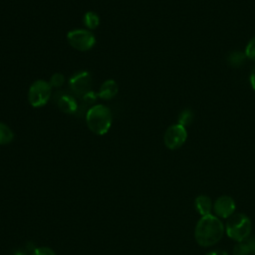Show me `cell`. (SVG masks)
<instances>
[{
	"label": "cell",
	"mask_w": 255,
	"mask_h": 255,
	"mask_svg": "<svg viewBox=\"0 0 255 255\" xmlns=\"http://www.w3.org/2000/svg\"><path fill=\"white\" fill-rule=\"evenodd\" d=\"M119 92V87L118 84L115 80H106L100 87L99 89V93L97 94V96L104 100V101H109L112 100Z\"/></svg>",
	"instance_id": "cell-9"
},
{
	"label": "cell",
	"mask_w": 255,
	"mask_h": 255,
	"mask_svg": "<svg viewBox=\"0 0 255 255\" xmlns=\"http://www.w3.org/2000/svg\"><path fill=\"white\" fill-rule=\"evenodd\" d=\"M86 123L89 129L98 135L106 134L113 123L111 110L102 104L90 108L86 114Z\"/></svg>",
	"instance_id": "cell-2"
},
{
	"label": "cell",
	"mask_w": 255,
	"mask_h": 255,
	"mask_svg": "<svg viewBox=\"0 0 255 255\" xmlns=\"http://www.w3.org/2000/svg\"><path fill=\"white\" fill-rule=\"evenodd\" d=\"M187 138L186 128L176 124L167 128L163 135V141L167 148L177 149L179 148Z\"/></svg>",
	"instance_id": "cell-6"
},
{
	"label": "cell",
	"mask_w": 255,
	"mask_h": 255,
	"mask_svg": "<svg viewBox=\"0 0 255 255\" xmlns=\"http://www.w3.org/2000/svg\"><path fill=\"white\" fill-rule=\"evenodd\" d=\"M52 96V86L45 80H37L28 90V101L34 108L45 106Z\"/></svg>",
	"instance_id": "cell-4"
},
{
	"label": "cell",
	"mask_w": 255,
	"mask_h": 255,
	"mask_svg": "<svg viewBox=\"0 0 255 255\" xmlns=\"http://www.w3.org/2000/svg\"><path fill=\"white\" fill-rule=\"evenodd\" d=\"M58 107L63 113L72 115L77 111L78 103L74 97L70 95H63L58 100Z\"/></svg>",
	"instance_id": "cell-11"
},
{
	"label": "cell",
	"mask_w": 255,
	"mask_h": 255,
	"mask_svg": "<svg viewBox=\"0 0 255 255\" xmlns=\"http://www.w3.org/2000/svg\"><path fill=\"white\" fill-rule=\"evenodd\" d=\"M14 138V132L11 128L0 122V144H8Z\"/></svg>",
	"instance_id": "cell-14"
},
{
	"label": "cell",
	"mask_w": 255,
	"mask_h": 255,
	"mask_svg": "<svg viewBox=\"0 0 255 255\" xmlns=\"http://www.w3.org/2000/svg\"><path fill=\"white\" fill-rule=\"evenodd\" d=\"M83 22L89 30H94L100 25V16L94 11H88L83 17Z\"/></svg>",
	"instance_id": "cell-13"
},
{
	"label": "cell",
	"mask_w": 255,
	"mask_h": 255,
	"mask_svg": "<svg viewBox=\"0 0 255 255\" xmlns=\"http://www.w3.org/2000/svg\"><path fill=\"white\" fill-rule=\"evenodd\" d=\"M193 118H194V115L191 110L189 109L183 110L178 116V124L186 128L193 122Z\"/></svg>",
	"instance_id": "cell-15"
},
{
	"label": "cell",
	"mask_w": 255,
	"mask_h": 255,
	"mask_svg": "<svg viewBox=\"0 0 255 255\" xmlns=\"http://www.w3.org/2000/svg\"><path fill=\"white\" fill-rule=\"evenodd\" d=\"M32 255H56V253L49 247H39L34 250Z\"/></svg>",
	"instance_id": "cell-19"
},
{
	"label": "cell",
	"mask_w": 255,
	"mask_h": 255,
	"mask_svg": "<svg viewBox=\"0 0 255 255\" xmlns=\"http://www.w3.org/2000/svg\"><path fill=\"white\" fill-rule=\"evenodd\" d=\"M250 84L252 89L255 91V68L252 70L251 74H250Z\"/></svg>",
	"instance_id": "cell-20"
},
{
	"label": "cell",
	"mask_w": 255,
	"mask_h": 255,
	"mask_svg": "<svg viewBox=\"0 0 255 255\" xmlns=\"http://www.w3.org/2000/svg\"><path fill=\"white\" fill-rule=\"evenodd\" d=\"M236 204L234 199L229 195H221L217 197L213 203V212L218 218L227 219L234 214Z\"/></svg>",
	"instance_id": "cell-8"
},
{
	"label": "cell",
	"mask_w": 255,
	"mask_h": 255,
	"mask_svg": "<svg viewBox=\"0 0 255 255\" xmlns=\"http://www.w3.org/2000/svg\"><path fill=\"white\" fill-rule=\"evenodd\" d=\"M225 226L216 215L201 216L194 229V238L198 245L209 247L216 244L223 237Z\"/></svg>",
	"instance_id": "cell-1"
},
{
	"label": "cell",
	"mask_w": 255,
	"mask_h": 255,
	"mask_svg": "<svg viewBox=\"0 0 255 255\" xmlns=\"http://www.w3.org/2000/svg\"><path fill=\"white\" fill-rule=\"evenodd\" d=\"M245 56L249 60L255 61V37H253L247 44L245 49Z\"/></svg>",
	"instance_id": "cell-18"
},
{
	"label": "cell",
	"mask_w": 255,
	"mask_h": 255,
	"mask_svg": "<svg viewBox=\"0 0 255 255\" xmlns=\"http://www.w3.org/2000/svg\"><path fill=\"white\" fill-rule=\"evenodd\" d=\"M255 253V238H247L238 242L233 248V255H250Z\"/></svg>",
	"instance_id": "cell-12"
},
{
	"label": "cell",
	"mask_w": 255,
	"mask_h": 255,
	"mask_svg": "<svg viewBox=\"0 0 255 255\" xmlns=\"http://www.w3.org/2000/svg\"><path fill=\"white\" fill-rule=\"evenodd\" d=\"M252 231V222L244 213H234L227 218L225 232L229 238L241 242L247 239Z\"/></svg>",
	"instance_id": "cell-3"
},
{
	"label": "cell",
	"mask_w": 255,
	"mask_h": 255,
	"mask_svg": "<svg viewBox=\"0 0 255 255\" xmlns=\"http://www.w3.org/2000/svg\"><path fill=\"white\" fill-rule=\"evenodd\" d=\"M69 44L80 52L91 50L96 44V37L89 29H75L67 34Z\"/></svg>",
	"instance_id": "cell-5"
},
{
	"label": "cell",
	"mask_w": 255,
	"mask_h": 255,
	"mask_svg": "<svg viewBox=\"0 0 255 255\" xmlns=\"http://www.w3.org/2000/svg\"><path fill=\"white\" fill-rule=\"evenodd\" d=\"M70 87L78 96L85 97L90 94L92 88V77L90 73L83 71L74 75L70 80Z\"/></svg>",
	"instance_id": "cell-7"
},
{
	"label": "cell",
	"mask_w": 255,
	"mask_h": 255,
	"mask_svg": "<svg viewBox=\"0 0 255 255\" xmlns=\"http://www.w3.org/2000/svg\"><path fill=\"white\" fill-rule=\"evenodd\" d=\"M245 58H246L245 53L243 54V53H241V52L235 51V52H233V53H231V54L229 55V57H228V63H229L231 66H233V67H240V66L244 63Z\"/></svg>",
	"instance_id": "cell-16"
},
{
	"label": "cell",
	"mask_w": 255,
	"mask_h": 255,
	"mask_svg": "<svg viewBox=\"0 0 255 255\" xmlns=\"http://www.w3.org/2000/svg\"><path fill=\"white\" fill-rule=\"evenodd\" d=\"M49 83L52 86V88L53 87L54 88H59V87L64 85V83H65V76L62 73H55L51 77Z\"/></svg>",
	"instance_id": "cell-17"
},
{
	"label": "cell",
	"mask_w": 255,
	"mask_h": 255,
	"mask_svg": "<svg viewBox=\"0 0 255 255\" xmlns=\"http://www.w3.org/2000/svg\"><path fill=\"white\" fill-rule=\"evenodd\" d=\"M206 255H228V253L223 250H215V251H211V252L207 253Z\"/></svg>",
	"instance_id": "cell-21"
},
{
	"label": "cell",
	"mask_w": 255,
	"mask_h": 255,
	"mask_svg": "<svg viewBox=\"0 0 255 255\" xmlns=\"http://www.w3.org/2000/svg\"><path fill=\"white\" fill-rule=\"evenodd\" d=\"M194 206H195L196 211L201 216L211 214V212L213 211V203H212L210 197L205 194H200V195L196 196V198L194 200Z\"/></svg>",
	"instance_id": "cell-10"
}]
</instances>
